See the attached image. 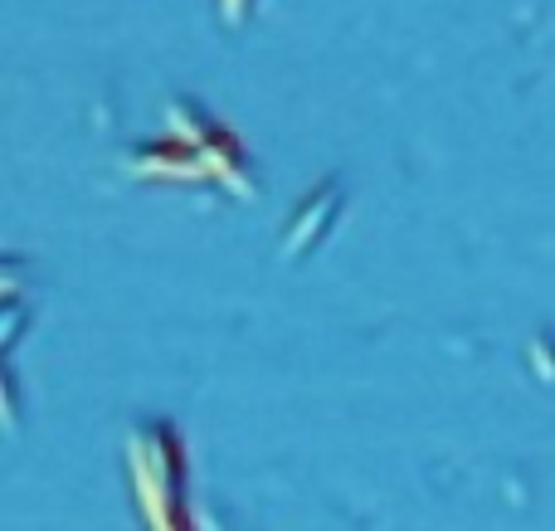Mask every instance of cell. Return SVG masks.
I'll use <instances>...</instances> for the list:
<instances>
[{
    "label": "cell",
    "mask_w": 555,
    "mask_h": 531,
    "mask_svg": "<svg viewBox=\"0 0 555 531\" xmlns=\"http://www.w3.org/2000/svg\"><path fill=\"white\" fill-rule=\"evenodd\" d=\"M527 361H531V371H537L541 380H555V332L551 327H541L537 337H531Z\"/></svg>",
    "instance_id": "6"
},
{
    "label": "cell",
    "mask_w": 555,
    "mask_h": 531,
    "mask_svg": "<svg viewBox=\"0 0 555 531\" xmlns=\"http://www.w3.org/2000/svg\"><path fill=\"white\" fill-rule=\"evenodd\" d=\"M142 522H146V531H195L185 497H181V503H166V507H152V513H142Z\"/></svg>",
    "instance_id": "5"
},
{
    "label": "cell",
    "mask_w": 555,
    "mask_h": 531,
    "mask_svg": "<svg viewBox=\"0 0 555 531\" xmlns=\"http://www.w3.org/2000/svg\"><path fill=\"white\" fill-rule=\"evenodd\" d=\"M127 171L132 176H162V181H205L210 166H205V156L195 152L185 137H176V142L137 146V152L127 156Z\"/></svg>",
    "instance_id": "4"
},
{
    "label": "cell",
    "mask_w": 555,
    "mask_h": 531,
    "mask_svg": "<svg viewBox=\"0 0 555 531\" xmlns=\"http://www.w3.org/2000/svg\"><path fill=\"white\" fill-rule=\"evenodd\" d=\"M341 205H346V185L336 181V176H326L322 185H312V191L297 200L293 220H287V230H283V263L307 259V254L332 234V224L341 220Z\"/></svg>",
    "instance_id": "3"
},
{
    "label": "cell",
    "mask_w": 555,
    "mask_h": 531,
    "mask_svg": "<svg viewBox=\"0 0 555 531\" xmlns=\"http://www.w3.org/2000/svg\"><path fill=\"white\" fill-rule=\"evenodd\" d=\"M127 478H132L137 513L185 497V444L171 419H137L127 429Z\"/></svg>",
    "instance_id": "1"
},
{
    "label": "cell",
    "mask_w": 555,
    "mask_h": 531,
    "mask_svg": "<svg viewBox=\"0 0 555 531\" xmlns=\"http://www.w3.org/2000/svg\"><path fill=\"white\" fill-rule=\"evenodd\" d=\"M249 10H254V0H220L224 25H244V20H249Z\"/></svg>",
    "instance_id": "7"
},
{
    "label": "cell",
    "mask_w": 555,
    "mask_h": 531,
    "mask_svg": "<svg viewBox=\"0 0 555 531\" xmlns=\"http://www.w3.org/2000/svg\"><path fill=\"white\" fill-rule=\"evenodd\" d=\"M166 122H171L176 137H185V142L205 156L210 176L224 185V191H234L240 200H254V195H259V176H254V166H249V156H244L240 137H234L224 122H215L201 103L176 98V103L166 107Z\"/></svg>",
    "instance_id": "2"
}]
</instances>
